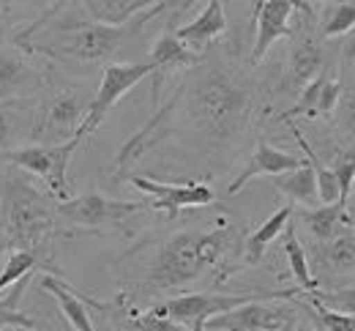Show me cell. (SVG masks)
Here are the masks:
<instances>
[{
    "mask_svg": "<svg viewBox=\"0 0 355 331\" xmlns=\"http://www.w3.org/2000/svg\"><path fill=\"white\" fill-rule=\"evenodd\" d=\"M252 69L257 66L243 69L232 60L227 47L202 52V60L186 69L164 107L118 151L115 167L126 170L170 135H178L214 170L230 164L232 153L266 115V88Z\"/></svg>",
    "mask_w": 355,
    "mask_h": 331,
    "instance_id": "6da1fadb",
    "label": "cell"
},
{
    "mask_svg": "<svg viewBox=\"0 0 355 331\" xmlns=\"http://www.w3.org/2000/svg\"><path fill=\"white\" fill-rule=\"evenodd\" d=\"M191 8L183 0H162L137 11L126 22L96 19L83 0H52L44 11L22 25L11 42L66 74H90L115 63L123 49L162 14Z\"/></svg>",
    "mask_w": 355,
    "mask_h": 331,
    "instance_id": "7a4b0ae2",
    "label": "cell"
},
{
    "mask_svg": "<svg viewBox=\"0 0 355 331\" xmlns=\"http://www.w3.org/2000/svg\"><path fill=\"white\" fill-rule=\"evenodd\" d=\"M238 252H243V238L235 225L178 230L164 238L145 260L137 282L129 287V296L137 301L159 298L197 282L205 271H219L216 282H224L232 274V266H227V260Z\"/></svg>",
    "mask_w": 355,
    "mask_h": 331,
    "instance_id": "3957f363",
    "label": "cell"
},
{
    "mask_svg": "<svg viewBox=\"0 0 355 331\" xmlns=\"http://www.w3.org/2000/svg\"><path fill=\"white\" fill-rule=\"evenodd\" d=\"M28 176L17 164L0 170V246L42 252L63 219L58 200L36 189Z\"/></svg>",
    "mask_w": 355,
    "mask_h": 331,
    "instance_id": "277c9868",
    "label": "cell"
},
{
    "mask_svg": "<svg viewBox=\"0 0 355 331\" xmlns=\"http://www.w3.org/2000/svg\"><path fill=\"white\" fill-rule=\"evenodd\" d=\"M93 94L80 85L55 80L36 96L33 110V142H66L77 135L90 110Z\"/></svg>",
    "mask_w": 355,
    "mask_h": 331,
    "instance_id": "5b68a950",
    "label": "cell"
},
{
    "mask_svg": "<svg viewBox=\"0 0 355 331\" xmlns=\"http://www.w3.org/2000/svg\"><path fill=\"white\" fill-rule=\"evenodd\" d=\"M301 293V287H287V290H249V293H183L164 298L159 304H153L150 309L173 318L178 323H183L191 331H205V323L222 312H230L241 304L257 301V298H295Z\"/></svg>",
    "mask_w": 355,
    "mask_h": 331,
    "instance_id": "8992f818",
    "label": "cell"
},
{
    "mask_svg": "<svg viewBox=\"0 0 355 331\" xmlns=\"http://www.w3.org/2000/svg\"><path fill=\"white\" fill-rule=\"evenodd\" d=\"M301 31H290L293 36V47L287 52L282 77H279V91L284 96H295L309 85L314 77H320L325 71V42L317 36L314 28V6H301Z\"/></svg>",
    "mask_w": 355,
    "mask_h": 331,
    "instance_id": "52a82bcc",
    "label": "cell"
},
{
    "mask_svg": "<svg viewBox=\"0 0 355 331\" xmlns=\"http://www.w3.org/2000/svg\"><path fill=\"white\" fill-rule=\"evenodd\" d=\"M80 145L83 142L77 140V137H71V140L66 142H55V145H49V142H28V145L6 151L3 159L8 164L22 167L31 176H39L55 200H69L71 192H69L66 173H69L71 156L77 153Z\"/></svg>",
    "mask_w": 355,
    "mask_h": 331,
    "instance_id": "ba28073f",
    "label": "cell"
},
{
    "mask_svg": "<svg viewBox=\"0 0 355 331\" xmlns=\"http://www.w3.org/2000/svg\"><path fill=\"white\" fill-rule=\"evenodd\" d=\"M150 74H153L150 60H142V63H121V60L107 63L101 69V83H98V88L93 94L88 115H85V121H83V126L77 129L74 137L80 142L88 140L90 135L110 118L112 107L129 94L132 88H137L142 80H148Z\"/></svg>",
    "mask_w": 355,
    "mask_h": 331,
    "instance_id": "9c48e42d",
    "label": "cell"
},
{
    "mask_svg": "<svg viewBox=\"0 0 355 331\" xmlns=\"http://www.w3.org/2000/svg\"><path fill=\"white\" fill-rule=\"evenodd\" d=\"M301 307L295 298H257L222 312L205 323V331H293Z\"/></svg>",
    "mask_w": 355,
    "mask_h": 331,
    "instance_id": "30bf717a",
    "label": "cell"
},
{
    "mask_svg": "<svg viewBox=\"0 0 355 331\" xmlns=\"http://www.w3.org/2000/svg\"><path fill=\"white\" fill-rule=\"evenodd\" d=\"M55 80V66L44 58L17 47L14 42L0 44V101L42 94Z\"/></svg>",
    "mask_w": 355,
    "mask_h": 331,
    "instance_id": "8fae6325",
    "label": "cell"
},
{
    "mask_svg": "<svg viewBox=\"0 0 355 331\" xmlns=\"http://www.w3.org/2000/svg\"><path fill=\"white\" fill-rule=\"evenodd\" d=\"M150 203H134V200H112L98 192H88L80 197L58 200V214L66 225L71 228H85V230H101V228H118L129 222L132 217L148 211Z\"/></svg>",
    "mask_w": 355,
    "mask_h": 331,
    "instance_id": "7c38bea8",
    "label": "cell"
},
{
    "mask_svg": "<svg viewBox=\"0 0 355 331\" xmlns=\"http://www.w3.org/2000/svg\"><path fill=\"white\" fill-rule=\"evenodd\" d=\"M134 189H139L142 194H148L150 208L164 211L170 222H175L178 214L183 208H202L211 205L216 200L214 187H208L205 181H189V184H167V181H156L148 176H132L129 178Z\"/></svg>",
    "mask_w": 355,
    "mask_h": 331,
    "instance_id": "4fadbf2b",
    "label": "cell"
},
{
    "mask_svg": "<svg viewBox=\"0 0 355 331\" xmlns=\"http://www.w3.org/2000/svg\"><path fill=\"white\" fill-rule=\"evenodd\" d=\"M301 6H311V3H301V0H260L254 6V42H252V52H249V63L260 66L266 60V55L279 39H287L293 31V17L298 14Z\"/></svg>",
    "mask_w": 355,
    "mask_h": 331,
    "instance_id": "5bb4252c",
    "label": "cell"
},
{
    "mask_svg": "<svg viewBox=\"0 0 355 331\" xmlns=\"http://www.w3.org/2000/svg\"><path fill=\"white\" fill-rule=\"evenodd\" d=\"M173 25H175V22H167V28H164L162 36L153 42L150 55H148V60H150V66H153V74H150V80H153V104L159 101L162 83H164L170 74L186 71V69H191V66H197V63L202 60L200 52L189 49L178 39Z\"/></svg>",
    "mask_w": 355,
    "mask_h": 331,
    "instance_id": "9a60e30c",
    "label": "cell"
},
{
    "mask_svg": "<svg viewBox=\"0 0 355 331\" xmlns=\"http://www.w3.org/2000/svg\"><path fill=\"white\" fill-rule=\"evenodd\" d=\"M309 266L317 271V285L336 282L355 274V225H347L339 236L325 244H317Z\"/></svg>",
    "mask_w": 355,
    "mask_h": 331,
    "instance_id": "2e32d148",
    "label": "cell"
},
{
    "mask_svg": "<svg viewBox=\"0 0 355 331\" xmlns=\"http://www.w3.org/2000/svg\"><path fill=\"white\" fill-rule=\"evenodd\" d=\"M224 3H227V0H205V8H202L194 19L178 25L175 36L186 47L200 52V55L208 52L211 47H216L219 39H222L224 33H227V28H230Z\"/></svg>",
    "mask_w": 355,
    "mask_h": 331,
    "instance_id": "e0dca14e",
    "label": "cell"
},
{
    "mask_svg": "<svg viewBox=\"0 0 355 331\" xmlns=\"http://www.w3.org/2000/svg\"><path fill=\"white\" fill-rule=\"evenodd\" d=\"M304 162H306V156H295V153H287V151L273 148L268 140H257L252 156H249V162H246V167L238 173V178L230 181L227 194H238L249 181H254L257 176H268V178L270 176H282V173H290V170L301 167Z\"/></svg>",
    "mask_w": 355,
    "mask_h": 331,
    "instance_id": "ac0fdd59",
    "label": "cell"
},
{
    "mask_svg": "<svg viewBox=\"0 0 355 331\" xmlns=\"http://www.w3.org/2000/svg\"><path fill=\"white\" fill-rule=\"evenodd\" d=\"M39 96V94H36ZM36 96L31 99H6L0 101V156L11 148L28 145L33 140V110Z\"/></svg>",
    "mask_w": 355,
    "mask_h": 331,
    "instance_id": "d6986e66",
    "label": "cell"
},
{
    "mask_svg": "<svg viewBox=\"0 0 355 331\" xmlns=\"http://www.w3.org/2000/svg\"><path fill=\"white\" fill-rule=\"evenodd\" d=\"M42 287L58 301V309H60V315L66 318V323H69L71 329L74 331H96L93 321H90V312H88V304H93L90 298L80 296L71 285H66L58 274H49V271L42 277Z\"/></svg>",
    "mask_w": 355,
    "mask_h": 331,
    "instance_id": "ffe728a7",
    "label": "cell"
},
{
    "mask_svg": "<svg viewBox=\"0 0 355 331\" xmlns=\"http://www.w3.org/2000/svg\"><path fill=\"white\" fill-rule=\"evenodd\" d=\"M314 28L322 42L342 39L355 31V0H320L314 3Z\"/></svg>",
    "mask_w": 355,
    "mask_h": 331,
    "instance_id": "44dd1931",
    "label": "cell"
},
{
    "mask_svg": "<svg viewBox=\"0 0 355 331\" xmlns=\"http://www.w3.org/2000/svg\"><path fill=\"white\" fill-rule=\"evenodd\" d=\"M270 184L282 194H287L293 200V205H301V208H314L320 205V192H317V176H314V164L309 159L290 170V173H282V176H270Z\"/></svg>",
    "mask_w": 355,
    "mask_h": 331,
    "instance_id": "7402d4cb",
    "label": "cell"
},
{
    "mask_svg": "<svg viewBox=\"0 0 355 331\" xmlns=\"http://www.w3.org/2000/svg\"><path fill=\"white\" fill-rule=\"evenodd\" d=\"M301 222L314 238V244H325L334 236H339L350 222L345 214V200H336L331 205H314L301 211Z\"/></svg>",
    "mask_w": 355,
    "mask_h": 331,
    "instance_id": "603a6c76",
    "label": "cell"
},
{
    "mask_svg": "<svg viewBox=\"0 0 355 331\" xmlns=\"http://www.w3.org/2000/svg\"><path fill=\"white\" fill-rule=\"evenodd\" d=\"M290 219H293V205H282L279 211H273V214L268 217L266 222H263L252 236L243 238V263H246V266H257V263L266 257L270 244L284 233V228H287Z\"/></svg>",
    "mask_w": 355,
    "mask_h": 331,
    "instance_id": "cb8c5ba5",
    "label": "cell"
},
{
    "mask_svg": "<svg viewBox=\"0 0 355 331\" xmlns=\"http://www.w3.org/2000/svg\"><path fill=\"white\" fill-rule=\"evenodd\" d=\"M347 80L342 77V99H339V107H336V129H339V137L355 145V44L347 52Z\"/></svg>",
    "mask_w": 355,
    "mask_h": 331,
    "instance_id": "d4e9b609",
    "label": "cell"
},
{
    "mask_svg": "<svg viewBox=\"0 0 355 331\" xmlns=\"http://www.w3.org/2000/svg\"><path fill=\"white\" fill-rule=\"evenodd\" d=\"M282 246H284V255H287L290 271H293L295 282H298V287H301V293H309V290H314V287H320L317 280H314V274H311L306 249H304V244L298 241V230H295V225H293V222H287V228H284Z\"/></svg>",
    "mask_w": 355,
    "mask_h": 331,
    "instance_id": "484cf974",
    "label": "cell"
},
{
    "mask_svg": "<svg viewBox=\"0 0 355 331\" xmlns=\"http://www.w3.org/2000/svg\"><path fill=\"white\" fill-rule=\"evenodd\" d=\"M36 269H52V266H46L44 257H42V252H36V249H11V255H8V260L3 263V271H0V296L11 287V285H17L22 277H28V274H33Z\"/></svg>",
    "mask_w": 355,
    "mask_h": 331,
    "instance_id": "4316f807",
    "label": "cell"
},
{
    "mask_svg": "<svg viewBox=\"0 0 355 331\" xmlns=\"http://www.w3.org/2000/svg\"><path fill=\"white\" fill-rule=\"evenodd\" d=\"M52 0H0V36L17 33L22 25L36 19Z\"/></svg>",
    "mask_w": 355,
    "mask_h": 331,
    "instance_id": "83f0119b",
    "label": "cell"
},
{
    "mask_svg": "<svg viewBox=\"0 0 355 331\" xmlns=\"http://www.w3.org/2000/svg\"><path fill=\"white\" fill-rule=\"evenodd\" d=\"M88 6V11L96 19H104V22H126L129 17H134L137 11L153 6V3H162V0H83ZM189 6H194L197 0H183Z\"/></svg>",
    "mask_w": 355,
    "mask_h": 331,
    "instance_id": "f1b7e54d",
    "label": "cell"
},
{
    "mask_svg": "<svg viewBox=\"0 0 355 331\" xmlns=\"http://www.w3.org/2000/svg\"><path fill=\"white\" fill-rule=\"evenodd\" d=\"M298 296L309 298L314 304H322L328 309L355 315V287H314L309 293H298Z\"/></svg>",
    "mask_w": 355,
    "mask_h": 331,
    "instance_id": "f546056e",
    "label": "cell"
},
{
    "mask_svg": "<svg viewBox=\"0 0 355 331\" xmlns=\"http://www.w3.org/2000/svg\"><path fill=\"white\" fill-rule=\"evenodd\" d=\"M331 170L336 173L339 178V187H342V200H347V194L355 184V145H345V148H336L334 151V164Z\"/></svg>",
    "mask_w": 355,
    "mask_h": 331,
    "instance_id": "4dcf8cb0",
    "label": "cell"
},
{
    "mask_svg": "<svg viewBox=\"0 0 355 331\" xmlns=\"http://www.w3.org/2000/svg\"><path fill=\"white\" fill-rule=\"evenodd\" d=\"M6 252V246H0V255ZM17 298H19V293L14 296V298H0V331L3 329H25V331H33L36 329V321L31 318V315H22L19 309H17Z\"/></svg>",
    "mask_w": 355,
    "mask_h": 331,
    "instance_id": "1f68e13d",
    "label": "cell"
},
{
    "mask_svg": "<svg viewBox=\"0 0 355 331\" xmlns=\"http://www.w3.org/2000/svg\"><path fill=\"white\" fill-rule=\"evenodd\" d=\"M132 329L134 331H191L186 329L183 323H178L173 318H164V315H159L153 309H148L145 315H137L132 321Z\"/></svg>",
    "mask_w": 355,
    "mask_h": 331,
    "instance_id": "d6a6232c",
    "label": "cell"
},
{
    "mask_svg": "<svg viewBox=\"0 0 355 331\" xmlns=\"http://www.w3.org/2000/svg\"><path fill=\"white\" fill-rule=\"evenodd\" d=\"M345 214H347V222L355 225V184L353 189H350V194H347V200H345Z\"/></svg>",
    "mask_w": 355,
    "mask_h": 331,
    "instance_id": "836d02e7",
    "label": "cell"
},
{
    "mask_svg": "<svg viewBox=\"0 0 355 331\" xmlns=\"http://www.w3.org/2000/svg\"><path fill=\"white\" fill-rule=\"evenodd\" d=\"M257 3H260V0H254V6H257ZM301 3H311V0H301Z\"/></svg>",
    "mask_w": 355,
    "mask_h": 331,
    "instance_id": "e575fe53",
    "label": "cell"
},
{
    "mask_svg": "<svg viewBox=\"0 0 355 331\" xmlns=\"http://www.w3.org/2000/svg\"><path fill=\"white\" fill-rule=\"evenodd\" d=\"M314 3H320V0H311V6H314Z\"/></svg>",
    "mask_w": 355,
    "mask_h": 331,
    "instance_id": "d590c367",
    "label": "cell"
}]
</instances>
